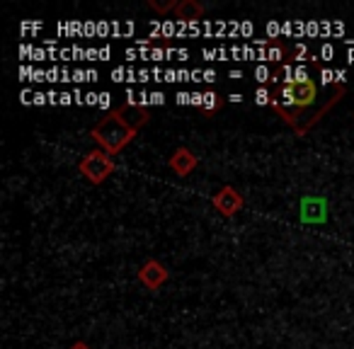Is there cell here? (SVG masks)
<instances>
[{"instance_id": "3", "label": "cell", "mask_w": 354, "mask_h": 349, "mask_svg": "<svg viewBox=\"0 0 354 349\" xmlns=\"http://www.w3.org/2000/svg\"><path fill=\"white\" fill-rule=\"evenodd\" d=\"M212 204L221 216L231 218V216H236V214H241V209L245 207V199H243V194L238 192L233 185H223L212 197Z\"/></svg>"}, {"instance_id": "5", "label": "cell", "mask_w": 354, "mask_h": 349, "mask_svg": "<svg viewBox=\"0 0 354 349\" xmlns=\"http://www.w3.org/2000/svg\"><path fill=\"white\" fill-rule=\"evenodd\" d=\"M301 221L304 223H325L328 221V199L310 197V194L301 199Z\"/></svg>"}, {"instance_id": "2", "label": "cell", "mask_w": 354, "mask_h": 349, "mask_svg": "<svg viewBox=\"0 0 354 349\" xmlns=\"http://www.w3.org/2000/svg\"><path fill=\"white\" fill-rule=\"evenodd\" d=\"M78 170L90 185H102L104 180L117 170V162L112 160L109 153H104L102 148H97V151L85 153V158L78 162Z\"/></svg>"}, {"instance_id": "7", "label": "cell", "mask_w": 354, "mask_h": 349, "mask_svg": "<svg viewBox=\"0 0 354 349\" xmlns=\"http://www.w3.org/2000/svg\"><path fill=\"white\" fill-rule=\"evenodd\" d=\"M204 6L197 3V0H177V8H175V17L183 22H197L204 17Z\"/></svg>"}, {"instance_id": "1", "label": "cell", "mask_w": 354, "mask_h": 349, "mask_svg": "<svg viewBox=\"0 0 354 349\" xmlns=\"http://www.w3.org/2000/svg\"><path fill=\"white\" fill-rule=\"evenodd\" d=\"M136 133H138L136 129L124 119L122 109H114V112H109L107 117L100 119L97 126H93L90 138H93V141L97 143L104 153H109V155H119V153H122L124 148L136 138Z\"/></svg>"}, {"instance_id": "4", "label": "cell", "mask_w": 354, "mask_h": 349, "mask_svg": "<svg viewBox=\"0 0 354 349\" xmlns=\"http://www.w3.org/2000/svg\"><path fill=\"white\" fill-rule=\"evenodd\" d=\"M167 279H170V272H167V267L158 260L143 262L141 270H138V281H141L148 291H158L160 286L167 284Z\"/></svg>"}, {"instance_id": "9", "label": "cell", "mask_w": 354, "mask_h": 349, "mask_svg": "<svg viewBox=\"0 0 354 349\" xmlns=\"http://www.w3.org/2000/svg\"><path fill=\"white\" fill-rule=\"evenodd\" d=\"M68 349H93V347H90L88 342H83V339H78V342H73V344H71Z\"/></svg>"}, {"instance_id": "6", "label": "cell", "mask_w": 354, "mask_h": 349, "mask_svg": "<svg viewBox=\"0 0 354 349\" xmlns=\"http://www.w3.org/2000/svg\"><path fill=\"white\" fill-rule=\"evenodd\" d=\"M167 165H170V170L175 172V175H183V178H185V175L194 172V167L199 165V158L194 155L187 146H180V148H175V151H172Z\"/></svg>"}, {"instance_id": "8", "label": "cell", "mask_w": 354, "mask_h": 349, "mask_svg": "<svg viewBox=\"0 0 354 349\" xmlns=\"http://www.w3.org/2000/svg\"><path fill=\"white\" fill-rule=\"evenodd\" d=\"M148 8H151V10H156L158 15H165V12L175 10L177 3H175V0H148Z\"/></svg>"}]
</instances>
